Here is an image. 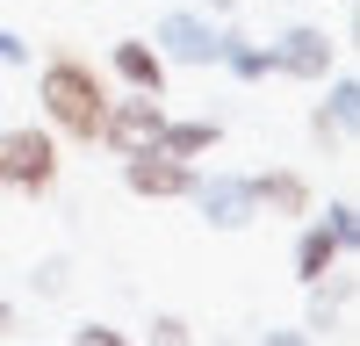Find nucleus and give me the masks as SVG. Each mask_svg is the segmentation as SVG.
<instances>
[{
  "mask_svg": "<svg viewBox=\"0 0 360 346\" xmlns=\"http://www.w3.org/2000/svg\"><path fill=\"white\" fill-rule=\"evenodd\" d=\"M0 65H29V44L15 37V29H8V22H0Z\"/></svg>",
  "mask_w": 360,
  "mask_h": 346,
  "instance_id": "6ab92c4d",
  "label": "nucleus"
},
{
  "mask_svg": "<svg viewBox=\"0 0 360 346\" xmlns=\"http://www.w3.org/2000/svg\"><path fill=\"white\" fill-rule=\"evenodd\" d=\"M152 51L166 58V65H217L224 58V29H217V15L173 8V15L152 22Z\"/></svg>",
  "mask_w": 360,
  "mask_h": 346,
  "instance_id": "7ed1b4c3",
  "label": "nucleus"
},
{
  "mask_svg": "<svg viewBox=\"0 0 360 346\" xmlns=\"http://www.w3.org/2000/svg\"><path fill=\"white\" fill-rule=\"evenodd\" d=\"M346 303H353V274L332 267V288L310 281V332H339L346 325Z\"/></svg>",
  "mask_w": 360,
  "mask_h": 346,
  "instance_id": "ddd939ff",
  "label": "nucleus"
},
{
  "mask_svg": "<svg viewBox=\"0 0 360 346\" xmlns=\"http://www.w3.org/2000/svg\"><path fill=\"white\" fill-rule=\"evenodd\" d=\"M259 346H310V332H259Z\"/></svg>",
  "mask_w": 360,
  "mask_h": 346,
  "instance_id": "aec40b11",
  "label": "nucleus"
},
{
  "mask_svg": "<svg viewBox=\"0 0 360 346\" xmlns=\"http://www.w3.org/2000/svg\"><path fill=\"white\" fill-rule=\"evenodd\" d=\"M108 65H115V79H123L130 94H166V58L152 51V37H115Z\"/></svg>",
  "mask_w": 360,
  "mask_h": 346,
  "instance_id": "6e6552de",
  "label": "nucleus"
},
{
  "mask_svg": "<svg viewBox=\"0 0 360 346\" xmlns=\"http://www.w3.org/2000/svg\"><path fill=\"white\" fill-rule=\"evenodd\" d=\"M339 260H346V252H339V238H332L324 224H310L303 238H295V281L310 288V281H324V274H332Z\"/></svg>",
  "mask_w": 360,
  "mask_h": 346,
  "instance_id": "f8f14e48",
  "label": "nucleus"
},
{
  "mask_svg": "<svg viewBox=\"0 0 360 346\" xmlns=\"http://www.w3.org/2000/svg\"><path fill=\"white\" fill-rule=\"evenodd\" d=\"M8 325H15V310H8V303H0V332H8Z\"/></svg>",
  "mask_w": 360,
  "mask_h": 346,
  "instance_id": "4be33fe9",
  "label": "nucleus"
},
{
  "mask_svg": "<svg viewBox=\"0 0 360 346\" xmlns=\"http://www.w3.org/2000/svg\"><path fill=\"white\" fill-rule=\"evenodd\" d=\"M72 346H130V332H115V325H94V317H86V325H72Z\"/></svg>",
  "mask_w": 360,
  "mask_h": 346,
  "instance_id": "a211bd4d",
  "label": "nucleus"
},
{
  "mask_svg": "<svg viewBox=\"0 0 360 346\" xmlns=\"http://www.w3.org/2000/svg\"><path fill=\"white\" fill-rule=\"evenodd\" d=\"M353 123H360V79H353V72H332V94L317 101L310 130H317V144H346Z\"/></svg>",
  "mask_w": 360,
  "mask_h": 346,
  "instance_id": "1a4fd4ad",
  "label": "nucleus"
},
{
  "mask_svg": "<svg viewBox=\"0 0 360 346\" xmlns=\"http://www.w3.org/2000/svg\"><path fill=\"white\" fill-rule=\"evenodd\" d=\"M238 8V0H202V15H231Z\"/></svg>",
  "mask_w": 360,
  "mask_h": 346,
  "instance_id": "412c9836",
  "label": "nucleus"
},
{
  "mask_svg": "<svg viewBox=\"0 0 360 346\" xmlns=\"http://www.w3.org/2000/svg\"><path fill=\"white\" fill-rule=\"evenodd\" d=\"M29 281H37V296H65V288H72V260H44Z\"/></svg>",
  "mask_w": 360,
  "mask_h": 346,
  "instance_id": "dca6fc26",
  "label": "nucleus"
},
{
  "mask_svg": "<svg viewBox=\"0 0 360 346\" xmlns=\"http://www.w3.org/2000/svg\"><path fill=\"white\" fill-rule=\"evenodd\" d=\"M217 65H231L238 79H266V72H274V51L252 44V37H238V29H224V58H217Z\"/></svg>",
  "mask_w": 360,
  "mask_h": 346,
  "instance_id": "4468645a",
  "label": "nucleus"
},
{
  "mask_svg": "<svg viewBox=\"0 0 360 346\" xmlns=\"http://www.w3.org/2000/svg\"><path fill=\"white\" fill-rule=\"evenodd\" d=\"M195 210H202V224L209 231H245L252 217H259V202H252V181H245V173H209V181H202V173H195Z\"/></svg>",
  "mask_w": 360,
  "mask_h": 346,
  "instance_id": "423d86ee",
  "label": "nucleus"
},
{
  "mask_svg": "<svg viewBox=\"0 0 360 346\" xmlns=\"http://www.w3.org/2000/svg\"><path fill=\"white\" fill-rule=\"evenodd\" d=\"M274 72H288V79H324V72H339V37H324L317 22H295V29H281L274 44Z\"/></svg>",
  "mask_w": 360,
  "mask_h": 346,
  "instance_id": "39448f33",
  "label": "nucleus"
},
{
  "mask_svg": "<svg viewBox=\"0 0 360 346\" xmlns=\"http://www.w3.org/2000/svg\"><path fill=\"white\" fill-rule=\"evenodd\" d=\"M252 202L266 217H310V181L295 166H266V173H252Z\"/></svg>",
  "mask_w": 360,
  "mask_h": 346,
  "instance_id": "9d476101",
  "label": "nucleus"
},
{
  "mask_svg": "<svg viewBox=\"0 0 360 346\" xmlns=\"http://www.w3.org/2000/svg\"><path fill=\"white\" fill-rule=\"evenodd\" d=\"M123 188L130 195H152V202H173L195 188V159H173V152H137L123 159Z\"/></svg>",
  "mask_w": 360,
  "mask_h": 346,
  "instance_id": "0eeeda50",
  "label": "nucleus"
},
{
  "mask_svg": "<svg viewBox=\"0 0 360 346\" xmlns=\"http://www.w3.org/2000/svg\"><path fill=\"white\" fill-rule=\"evenodd\" d=\"M217 144H224L217 115H166V130H159V152H173V159H202Z\"/></svg>",
  "mask_w": 360,
  "mask_h": 346,
  "instance_id": "9b49d317",
  "label": "nucleus"
},
{
  "mask_svg": "<svg viewBox=\"0 0 360 346\" xmlns=\"http://www.w3.org/2000/svg\"><path fill=\"white\" fill-rule=\"evenodd\" d=\"M324 231H332V238H339V252H353V238H360V210H353L346 195L332 202V210H324Z\"/></svg>",
  "mask_w": 360,
  "mask_h": 346,
  "instance_id": "2eb2a0df",
  "label": "nucleus"
},
{
  "mask_svg": "<svg viewBox=\"0 0 360 346\" xmlns=\"http://www.w3.org/2000/svg\"><path fill=\"white\" fill-rule=\"evenodd\" d=\"M0 188H15V195L58 188V137L37 123H8L0 130Z\"/></svg>",
  "mask_w": 360,
  "mask_h": 346,
  "instance_id": "f03ea898",
  "label": "nucleus"
},
{
  "mask_svg": "<svg viewBox=\"0 0 360 346\" xmlns=\"http://www.w3.org/2000/svg\"><path fill=\"white\" fill-rule=\"evenodd\" d=\"M159 130H166V101L159 94H130V101H108L101 144L115 159H137V152H159Z\"/></svg>",
  "mask_w": 360,
  "mask_h": 346,
  "instance_id": "20e7f679",
  "label": "nucleus"
},
{
  "mask_svg": "<svg viewBox=\"0 0 360 346\" xmlns=\"http://www.w3.org/2000/svg\"><path fill=\"white\" fill-rule=\"evenodd\" d=\"M152 346H195V332H188V317H173V310H159V317H152Z\"/></svg>",
  "mask_w": 360,
  "mask_h": 346,
  "instance_id": "f3484780",
  "label": "nucleus"
},
{
  "mask_svg": "<svg viewBox=\"0 0 360 346\" xmlns=\"http://www.w3.org/2000/svg\"><path fill=\"white\" fill-rule=\"evenodd\" d=\"M37 101L51 115V130L72 137V144H94L101 123H108V79L86 65V58H51L37 72Z\"/></svg>",
  "mask_w": 360,
  "mask_h": 346,
  "instance_id": "f257e3e1",
  "label": "nucleus"
}]
</instances>
